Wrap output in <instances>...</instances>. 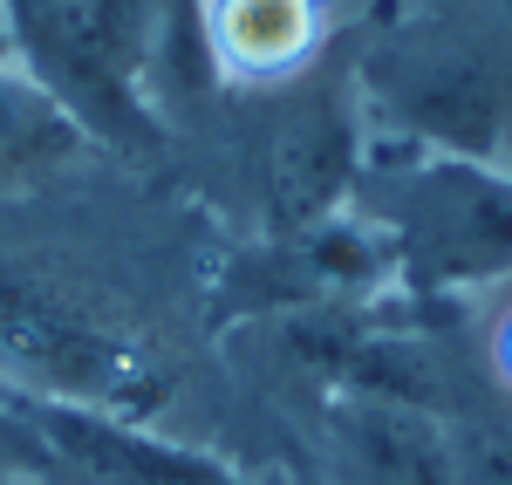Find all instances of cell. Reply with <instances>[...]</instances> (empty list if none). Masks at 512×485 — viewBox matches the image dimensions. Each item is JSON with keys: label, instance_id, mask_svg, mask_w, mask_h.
Wrapping results in <instances>:
<instances>
[{"label": "cell", "instance_id": "obj_12", "mask_svg": "<svg viewBox=\"0 0 512 485\" xmlns=\"http://www.w3.org/2000/svg\"><path fill=\"white\" fill-rule=\"evenodd\" d=\"M506 171H512V164H506Z\"/></svg>", "mask_w": 512, "mask_h": 485}, {"label": "cell", "instance_id": "obj_3", "mask_svg": "<svg viewBox=\"0 0 512 485\" xmlns=\"http://www.w3.org/2000/svg\"><path fill=\"white\" fill-rule=\"evenodd\" d=\"M349 212L383 240L390 281L410 308H451L512 287V171L444 151L362 164Z\"/></svg>", "mask_w": 512, "mask_h": 485}, {"label": "cell", "instance_id": "obj_7", "mask_svg": "<svg viewBox=\"0 0 512 485\" xmlns=\"http://www.w3.org/2000/svg\"><path fill=\"white\" fill-rule=\"evenodd\" d=\"M328 0H205L198 48L226 89H274L328 55Z\"/></svg>", "mask_w": 512, "mask_h": 485}, {"label": "cell", "instance_id": "obj_8", "mask_svg": "<svg viewBox=\"0 0 512 485\" xmlns=\"http://www.w3.org/2000/svg\"><path fill=\"white\" fill-rule=\"evenodd\" d=\"M110 158L35 76L14 62L0 69V199H28L48 185H69Z\"/></svg>", "mask_w": 512, "mask_h": 485}, {"label": "cell", "instance_id": "obj_6", "mask_svg": "<svg viewBox=\"0 0 512 485\" xmlns=\"http://www.w3.org/2000/svg\"><path fill=\"white\" fill-rule=\"evenodd\" d=\"M28 424L41 438V472L28 485H287L280 472H260L233 451L192 445L171 431H144L123 417L69 404H28Z\"/></svg>", "mask_w": 512, "mask_h": 485}, {"label": "cell", "instance_id": "obj_10", "mask_svg": "<svg viewBox=\"0 0 512 485\" xmlns=\"http://www.w3.org/2000/svg\"><path fill=\"white\" fill-rule=\"evenodd\" d=\"M492 369H499V383L512 390V301L499 308V322H492Z\"/></svg>", "mask_w": 512, "mask_h": 485}, {"label": "cell", "instance_id": "obj_4", "mask_svg": "<svg viewBox=\"0 0 512 485\" xmlns=\"http://www.w3.org/2000/svg\"><path fill=\"white\" fill-rule=\"evenodd\" d=\"M233 117L219 151L233 164L253 233L246 240H294L349 212L362 178V96H355V35L328 41L315 69L274 89H226Z\"/></svg>", "mask_w": 512, "mask_h": 485}, {"label": "cell", "instance_id": "obj_5", "mask_svg": "<svg viewBox=\"0 0 512 485\" xmlns=\"http://www.w3.org/2000/svg\"><path fill=\"white\" fill-rule=\"evenodd\" d=\"M14 69L35 76L110 158L158 171L178 164L171 123L151 103V0H0Z\"/></svg>", "mask_w": 512, "mask_h": 485}, {"label": "cell", "instance_id": "obj_11", "mask_svg": "<svg viewBox=\"0 0 512 485\" xmlns=\"http://www.w3.org/2000/svg\"><path fill=\"white\" fill-rule=\"evenodd\" d=\"M14 62V41H7V21H0V69Z\"/></svg>", "mask_w": 512, "mask_h": 485}, {"label": "cell", "instance_id": "obj_2", "mask_svg": "<svg viewBox=\"0 0 512 485\" xmlns=\"http://www.w3.org/2000/svg\"><path fill=\"white\" fill-rule=\"evenodd\" d=\"M355 96L410 151L512 164V0H424L355 35Z\"/></svg>", "mask_w": 512, "mask_h": 485}, {"label": "cell", "instance_id": "obj_1", "mask_svg": "<svg viewBox=\"0 0 512 485\" xmlns=\"http://www.w3.org/2000/svg\"><path fill=\"white\" fill-rule=\"evenodd\" d=\"M89 185L82 171L0 199V390L171 431L198 349H219L212 274L226 240H205L185 199H158L151 171H137L123 219Z\"/></svg>", "mask_w": 512, "mask_h": 485}, {"label": "cell", "instance_id": "obj_9", "mask_svg": "<svg viewBox=\"0 0 512 485\" xmlns=\"http://www.w3.org/2000/svg\"><path fill=\"white\" fill-rule=\"evenodd\" d=\"M35 472H41V438L28 424V410H21V397L0 390V485H28Z\"/></svg>", "mask_w": 512, "mask_h": 485}]
</instances>
